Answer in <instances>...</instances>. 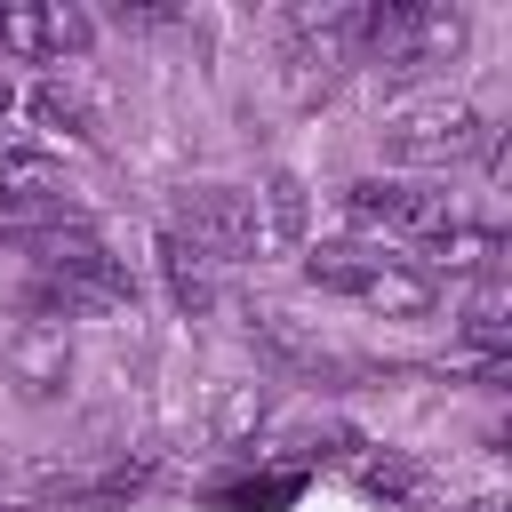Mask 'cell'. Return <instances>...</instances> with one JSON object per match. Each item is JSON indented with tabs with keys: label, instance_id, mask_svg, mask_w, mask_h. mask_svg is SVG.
Wrapping results in <instances>:
<instances>
[{
	"label": "cell",
	"instance_id": "obj_1",
	"mask_svg": "<svg viewBox=\"0 0 512 512\" xmlns=\"http://www.w3.org/2000/svg\"><path fill=\"white\" fill-rule=\"evenodd\" d=\"M304 280L320 296H352L376 320H432V304H440V280L416 256H384L368 240H320V248H304Z\"/></svg>",
	"mask_w": 512,
	"mask_h": 512
},
{
	"label": "cell",
	"instance_id": "obj_2",
	"mask_svg": "<svg viewBox=\"0 0 512 512\" xmlns=\"http://www.w3.org/2000/svg\"><path fill=\"white\" fill-rule=\"evenodd\" d=\"M472 40V16L448 0H384L360 8V64L392 72V80H424L440 64H456Z\"/></svg>",
	"mask_w": 512,
	"mask_h": 512
},
{
	"label": "cell",
	"instance_id": "obj_3",
	"mask_svg": "<svg viewBox=\"0 0 512 512\" xmlns=\"http://www.w3.org/2000/svg\"><path fill=\"white\" fill-rule=\"evenodd\" d=\"M376 144H384V160H400V168H456V160H472V152L488 144V120H480L472 96L424 88V96L384 104Z\"/></svg>",
	"mask_w": 512,
	"mask_h": 512
},
{
	"label": "cell",
	"instance_id": "obj_4",
	"mask_svg": "<svg viewBox=\"0 0 512 512\" xmlns=\"http://www.w3.org/2000/svg\"><path fill=\"white\" fill-rule=\"evenodd\" d=\"M288 88L312 104V96H328L352 64H360V8H304L296 24H288Z\"/></svg>",
	"mask_w": 512,
	"mask_h": 512
},
{
	"label": "cell",
	"instance_id": "obj_5",
	"mask_svg": "<svg viewBox=\"0 0 512 512\" xmlns=\"http://www.w3.org/2000/svg\"><path fill=\"white\" fill-rule=\"evenodd\" d=\"M344 216L360 224V232H392V240H432L448 216H456V200L440 192V184H408V176H360V184H344Z\"/></svg>",
	"mask_w": 512,
	"mask_h": 512
},
{
	"label": "cell",
	"instance_id": "obj_6",
	"mask_svg": "<svg viewBox=\"0 0 512 512\" xmlns=\"http://www.w3.org/2000/svg\"><path fill=\"white\" fill-rule=\"evenodd\" d=\"M0 376H8V392H16L24 408L64 400V384H72V328H64V320L16 312L8 336H0Z\"/></svg>",
	"mask_w": 512,
	"mask_h": 512
},
{
	"label": "cell",
	"instance_id": "obj_7",
	"mask_svg": "<svg viewBox=\"0 0 512 512\" xmlns=\"http://www.w3.org/2000/svg\"><path fill=\"white\" fill-rule=\"evenodd\" d=\"M176 232H184L208 264H256V256H264V248H256V200L232 192V184H192Z\"/></svg>",
	"mask_w": 512,
	"mask_h": 512
},
{
	"label": "cell",
	"instance_id": "obj_8",
	"mask_svg": "<svg viewBox=\"0 0 512 512\" xmlns=\"http://www.w3.org/2000/svg\"><path fill=\"white\" fill-rule=\"evenodd\" d=\"M496 256H504V240H496V224H480V216H448V224L416 248V264H424L432 280H440V272H456V280H488Z\"/></svg>",
	"mask_w": 512,
	"mask_h": 512
},
{
	"label": "cell",
	"instance_id": "obj_9",
	"mask_svg": "<svg viewBox=\"0 0 512 512\" xmlns=\"http://www.w3.org/2000/svg\"><path fill=\"white\" fill-rule=\"evenodd\" d=\"M256 248L264 256H304V216H312V200H304V176H288V168H272L256 192Z\"/></svg>",
	"mask_w": 512,
	"mask_h": 512
},
{
	"label": "cell",
	"instance_id": "obj_10",
	"mask_svg": "<svg viewBox=\"0 0 512 512\" xmlns=\"http://www.w3.org/2000/svg\"><path fill=\"white\" fill-rule=\"evenodd\" d=\"M160 280H168L176 312H208V304H216V264H208L176 224H160Z\"/></svg>",
	"mask_w": 512,
	"mask_h": 512
},
{
	"label": "cell",
	"instance_id": "obj_11",
	"mask_svg": "<svg viewBox=\"0 0 512 512\" xmlns=\"http://www.w3.org/2000/svg\"><path fill=\"white\" fill-rule=\"evenodd\" d=\"M456 336H464L472 352H504V344H512V288H504V272L472 280V304H464Z\"/></svg>",
	"mask_w": 512,
	"mask_h": 512
},
{
	"label": "cell",
	"instance_id": "obj_12",
	"mask_svg": "<svg viewBox=\"0 0 512 512\" xmlns=\"http://www.w3.org/2000/svg\"><path fill=\"white\" fill-rule=\"evenodd\" d=\"M88 48H96L88 8H72V0H40V64H56V56H88Z\"/></svg>",
	"mask_w": 512,
	"mask_h": 512
},
{
	"label": "cell",
	"instance_id": "obj_13",
	"mask_svg": "<svg viewBox=\"0 0 512 512\" xmlns=\"http://www.w3.org/2000/svg\"><path fill=\"white\" fill-rule=\"evenodd\" d=\"M32 120H40V128H64V136H80V144H96V112H88V96L64 88V80H40V88H32Z\"/></svg>",
	"mask_w": 512,
	"mask_h": 512
},
{
	"label": "cell",
	"instance_id": "obj_14",
	"mask_svg": "<svg viewBox=\"0 0 512 512\" xmlns=\"http://www.w3.org/2000/svg\"><path fill=\"white\" fill-rule=\"evenodd\" d=\"M0 112H8V80H0Z\"/></svg>",
	"mask_w": 512,
	"mask_h": 512
}]
</instances>
